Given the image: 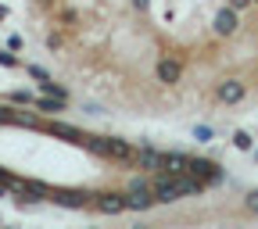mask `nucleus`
Masks as SVG:
<instances>
[{"instance_id": "4468645a", "label": "nucleus", "mask_w": 258, "mask_h": 229, "mask_svg": "<svg viewBox=\"0 0 258 229\" xmlns=\"http://www.w3.org/2000/svg\"><path fill=\"white\" fill-rule=\"evenodd\" d=\"M18 183H22L18 176H11L8 169H0V186H8V190H18Z\"/></svg>"}, {"instance_id": "2eb2a0df", "label": "nucleus", "mask_w": 258, "mask_h": 229, "mask_svg": "<svg viewBox=\"0 0 258 229\" xmlns=\"http://www.w3.org/2000/svg\"><path fill=\"white\" fill-rule=\"evenodd\" d=\"M244 208L258 215V190H251V193H247V197H244Z\"/></svg>"}, {"instance_id": "9d476101", "label": "nucleus", "mask_w": 258, "mask_h": 229, "mask_svg": "<svg viewBox=\"0 0 258 229\" xmlns=\"http://www.w3.org/2000/svg\"><path fill=\"white\" fill-rule=\"evenodd\" d=\"M186 169H190V158H186V154H179V150H169V154H165V169H161V172L183 176Z\"/></svg>"}, {"instance_id": "f03ea898", "label": "nucleus", "mask_w": 258, "mask_h": 229, "mask_svg": "<svg viewBox=\"0 0 258 229\" xmlns=\"http://www.w3.org/2000/svg\"><path fill=\"white\" fill-rule=\"evenodd\" d=\"M244 93H247V86H244L240 79H226V83H219V90H215V97H219L222 104H240Z\"/></svg>"}, {"instance_id": "7ed1b4c3", "label": "nucleus", "mask_w": 258, "mask_h": 229, "mask_svg": "<svg viewBox=\"0 0 258 229\" xmlns=\"http://www.w3.org/2000/svg\"><path fill=\"white\" fill-rule=\"evenodd\" d=\"M93 208L104 211V215H118V211H125L129 204H125V193H97Z\"/></svg>"}, {"instance_id": "ddd939ff", "label": "nucleus", "mask_w": 258, "mask_h": 229, "mask_svg": "<svg viewBox=\"0 0 258 229\" xmlns=\"http://www.w3.org/2000/svg\"><path fill=\"white\" fill-rule=\"evenodd\" d=\"M40 90H43V93H50V97H57V101H69V93H64L61 86H54V79H43V83H40Z\"/></svg>"}, {"instance_id": "6ab92c4d", "label": "nucleus", "mask_w": 258, "mask_h": 229, "mask_svg": "<svg viewBox=\"0 0 258 229\" xmlns=\"http://www.w3.org/2000/svg\"><path fill=\"white\" fill-rule=\"evenodd\" d=\"M133 8H137V11H147V8H151V0H133Z\"/></svg>"}, {"instance_id": "1a4fd4ad", "label": "nucleus", "mask_w": 258, "mask_h": 229, "mask_svg": "<svg viewBox=\"0 0 258 229\" xmlns=\"http://www.w3.org/2000/svg\"><path fill=\"white\" fill-rule=\"evenodd\" d=\"M47 133H50V136H61V140H69V143H83V140H86L76 125H64V122H50Z\"/></svg>"}, {"instance_id": "6e6552de", "label": "nucleus", "mask_w": 258, "mask_h": 229, "mask_svg": "<svg viewBox=\"0 0 258 229\" xmlns=\"http://www.w3.org/2000/svg\"><path fill=\"white\" fill-rule=\"evenodd\" d=\"M108 158H115V161H133V158H137V150L129 147V140L108 136Z\"/></svg>"}, {"instance_id": "20e7f679", "label": "nucleus", "mask_w": 258, "mask_h": 229, "mask_svg": "<svg viewBox=\"0 0 258 229\" xmlns=\"http://www.w3.org/2000/svg\"><path fill=\"white\" fill-rule=\"evenodd\" d=\"M50 201L61 204V208H86L90 193H83V190H54V193H50Z\"/></svg>"}, {"instance_id": "f8f14e48", "label": "nucleus", "mask_w": 258, "mask_h": 229, "mask_svg": "<svg viewBox=\"0 0 258 229\" xmlns=\"http://www.w3.org/2000/svg\"><path fill=\"white\" fill-rule=\"evenodd\" d=\"M233 147H237V150H251V147H254V140H251L247 129H237V133H233Z\"/></svg>"}, {"instance_id": "0eeeda50", "label": "nucleus", "mask_w": 258, "mask_h": 229, "mask_svg": "<svg viewBox=\"0 0 258 229\" xmlns=\"http://www.w3.org/2000/svg\"><path fill=\"white\" fill-rule=\"evenodd\" d=\"M219 36H233L237 32V8H222L219 15H215V25H212Z\"/></svg>"}, {"instance_id": "aec40b11", "label": "nucleus", "mask_w": 258, "mask_h": 229, "mask_svg": "<svg viewBox=\"0 0 258 229\" xmlns=\"http://www.w3.org/2000/svg\"><path fill=\"white\" fill-rule=\"evenodd\" d=\"M247 4H251V0H230V8H237V11H240V8H247Z\"/></svg>"}, {"instance_id": "f3484780", "label": "nucleus", "mask_w": 258, "mask_h": 229, "mask_svg": "<svg viewBox=\"0 0 258 229\" xmlns=\"http://www.w3.org/2000/svg\"><path fill=\"white\" fill-rule=\"evenodd\" d=\"M0 64H8V68H15V64H18V57H15V54H8V50H0Z\"/></svg>"}, {"instance_id": "a211bd4d", "label": "nucleus", "mask_w": 258, "mask_h": 229, "mask_svg": "<svg viewBox=\"0 0 258 229\" xmlns=\"http://www.w3.org/2000/svg\"><path fill=\"white\" fill-rule=\"evenodd\" d=\"M194 136H198V140H208V136H212V129H208V125H201V129H194Z\"/></svg>"}, {"instance_id": "dca6fc26", "label": "nucleus", "mask_w": 258, "mask_h": 229, "mask_svg": "<svg viewBox=\"0 0 258 229\" xmlns=\"http://www.w3.org/2000/svg\"><path fill=\"white\" fill-rule=\"evenodd\" d=\"M25 72H29L32 79H40V83H43V79H50V75H47L43 68H36V64H25Z\"/></svg>"}, {"instance_id": "412c9836", "label": "nucleus", "mask_w": 258, "mask_h": 229, "mask_svg": "<svg viewBox=\"0 0 258 229\" xmlns=\"http://www.w3.org/2000/svg\"><path fill=\"white\" fill-rule=\"evenodd\" d=\"M251 4H258V0H251Z\"/></svg>"}, {"instance_id": "423d86ee", "label": "nucleus", "mask_w": 258, "mask_h": 229, "mask_svg": "<svg viewBox=\"0 0 258 229\" xmlns=\"http://www.w3.org/2000/svg\"><path fill=\"white\" fill-rule=\"evenodd\" d=\"M183 79V64L179 61H158V83H165V86H176Z\"/></svg>"}, {"instance_id": "f257e3e1", "label": "nucleus", "mask_w": 258, "mask_h": 229, "mask_svg": "<svg viewBox=\"0 0 258 229\" xmlns=\"http://www.w3.org/2000/svg\"><path fill=\"white\" fill-rule=\"evenodd\" d=\"M194 179H201V183H219L222 179V172H219V165L215 161H208V158H190V169H186Z\"/></svg>"}, {"instance_id": "39448f33", "label": "nucleus", "mask_w": 258, "mask_h": 229, "mask_svg": "<svg viewBox=\"0 0 258 229\" xmlns=\"http://www.w3.org/2000/svg\"><path fill=\"white\" fill-rule=\"evenodd\" d=\"M133 165L137 169H165V154L154 150V147H140L137 158H133Z\"/></svg>"}, {"instance_id": "9b49d317", "label": "nucleus", "mask_w": 258, "mask_h": 229, "mask_svg": "<svg viewBox=\"0 0 258 229\" xmlns=\"http://www.w3.org/2000/svg\"><path fill=\"white\" fill-rule=\"evenodd\" d=\"M32 104H36V108H43V111H61L64 108V101H57V97H36V101H32Z\"/></svg>"}]
</instances>
